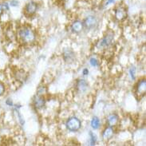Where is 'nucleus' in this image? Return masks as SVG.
Listing matches in <instances>:
<instances>
[{"label": "nucleus", "mask_w": 146, "mask_h": 146, "mask_svg": "<svg viewBox=\"0 0 146 146\" xmlns=\"http://www.w3.org/2000/svg\"><path fill=\"white\" fill-rule=\"evenodd\" d=\"M83 27H84V25L80 21H76L72 25V30H73V31L76 32V33H79L82 31Z\"/></svg>", "instance_id": "8"}, {"label": "nucleus", "mask_w": 146, "mask_h": 146, "mask_svg": "<svg viewBox=\"0 0 146 146\" xmlns=\"http://www.w3.org/2000/svg\"><path fill=\"white\" fill-rule=\"evenodd\" d=\"M97 19L94 16H89L88 18H86V19L85 20V26L88 29H92L94 28L97 25Z\"/></svg>", "instance_id": "5"}, {"label": "nucleus", "mask_w": 146, "mask_h": 146, "mask_svg": "<svg viewBox=\"0 0 146 146\" xmlns=\"http://www.w3.org/2000/svg\"><path fill=\"white\" fill-rule=\"evenodd\" d=\"M118 121V117L116 114H111L108 117V123L110 126L116 125Z\"/></svg>", "instance_id": "9"}, {"label": "nucleus", "mask_w": 146, "mask_h": 146, "mask_svg": "<svg viewBox=\"0 0 146 146\" xmlns=\"http://www.w3.org/2000/svg\"><path fill=\"white\" fill-rule=\"evenodd\" d=\"M129 73H130L131 75V78L133 79L135 78V68L134 67H132L130 69V70H129Z\"/></svg>", "instance_id": "14"}, {"label": "nucleus", "mask_w": 146, "mask_h": 146, "mask_svg": "<svg viewBox=\"0 0 146 146\" xmlns=\"http://www.w3.org/2000/svg\"><path fill=\"white\" fill-rule=\"evenodd\" d=\"M113 39V34H110L106 35L105 38H103L98 43V46L100 48H105L109 46L112 42V41Z\"/></svg>", "instance_id": "3"}, {"label": "nucleus", "mask_w": 146, "mask_h": 146, "mask_svg": "<svg viewBox=\"0 0 146 146\" xmlns=\"http://www.w3.org/2000/svg\"><path fill=\"white\" fill-rule=\"evenodd\" d=\"M90 64L93 66H98V61L95 59V58H91Z\"/></svg>", "instance_id": "15"}, {"label": "nucleus", "mask_w": 146, "mask_h": 146, "mask_svg": "<svg viewBox=\"0 0 146 146\" xmlns=\"http://www.w3.org/2000/svg\"><path fill=\"white\" fill-rule=\"evenodd\" d=\"M35 103V106L37 108H42L45 104V101L42 98H36Z\"/></svg>", "instance_id": "12"}, {"label": "nucleus", "mask_w": 146, "mask_h": 146, "mask_svg": "<svg viewBox=\"0 0 146 146\" xmlns=\"http://www.w3.org/2000/svg\"><path fill=\"white\" fill-rule=\"evenodd\" d=\"M37 8H38V6L34 2H31L30 3H28L27 6H26V8H25V12L27 15H33L37 11Z\"/></svg>", "instance_id": "4"}, {"label": "nucleus", "mask_w": 146, "mask_h": 146, "mask_svg": "<svg viewBox=\"0 0 146 146\" xmlns=\"http://www.w3.org/2000/svg\"><path fill=\"white\" fill-rule=\"evenodd\" d=\"M19 37L24 42L31 43L35 40V34L30 28H23L19 31Z\"/></svg>", "instance_id": "1"}, {"label": "nucleus", "mask_w": 146, "mask_h": 146, "mask_svg": "<svg viewBox=\"0 0 146 146\" xmlns=\"http://www.w3.org/2000/svg\"><path fill=\"white\" fill-rule=\"evenodd\" d=\"M4 92V86L3 85V84H1L0 83V96L3 94Z\"/></svg>", "instance_id": "16"}, {"label": "nucleus", "mask_w": 146, "mask_h": 146, "mask_svg": "<svg viewBox=\"0 0 146 146\" xmlns=\"http://www.w3.org/2000/svg\"><path fill=\"white\" fill-rule=\"evenodd\" d=\"M83 74H84V75L88 74V70H84V71H83Z\"/></svg>", "instance_id": "18"}, {"label": "nucleus", "mask_w": 146, "mask_h": 146, "mask_svg": "<svg viewBox=\"0 0 146 146\" xmlns=\"http://www.w3.org/2000/svg\"><path fill=\"white\" fill-rule=\"evenodd\" d=\"M137 92L138 94H141L145 93V80L140 82L137 85Z\"/></svg>", "instance_id": "10"}, {"label": "nucleus", "mask_w": 146, "mask_h": 146, "mask_svg": "<svg viewBox=\"0 0 146 146\" xmlns=\"http://www.w3.org/2000/svg\"><path fill=\"white\" fill-rule=\"evenodd\" d=\"M86 87H87V84L84 80H80V81H79L78 82L79 90L82 91V92H84V91L86 90Z\"/></svg>", "instance_id": "13"}, {"label": "nucleus", "mask_w": 146, "mask_h": 146, "mask_svg": "<svg viewBox=\"0 0 146 146\" xmlns=\"http://www.w3.org/2000/svg\"><path fill=\"white\" fill-rule=\"evenodd\" d=\"M113 129L111 127H108L103 132V139L106 140V141L107 140H110L113 137Z\"/></svg>", "instance_id": "7"}, {"label": "nucleus", "mask_w": 146, "mask_h": 146, "mask_svg": "<svg viewBox=\"0 0 146 146\" xmlns=\"http://www.w3.org/2000/svg\"><path fill=\"white\" fill-rule=\"evenodd\" d=\"M99 126H100V120L99 118H98L97 117H93L92 121H91V127L94 129H98Z\"/></svg>", "instance_id": "11"}, {"label": "nucleus", "mask_w": 146, "mask_h": 146, "mask_svg": "<svg viewBox=\"0 0 146 146\" xmlns=\"http://www.w3.org/2000/svg\"><path fill=\"white\" fill-rule=\"evenodd\" d=\"M4 10V6H3V5H0V15H2V13H3V11Z\"/></svg>", "instance_id": "17"}, {"label": "nucleus", "mask_w": 146, "mask_h": 146, "mask_svg": "<svg viewBox=\"0 0 146 146\" xmlns=\"http://www.w3.org/2000/svg\"><path fill=\"white\" fill-rule=\"evenodd\" d=\"M66 125L68 130L71 131V132H77L81 128V121L78 118L73 117L69 118V120L66 123Z\"/></svg>", "instance_id": "2"}, {"label": "nucleus", "mask_w": 146, "mask_h": 146, "mask_svg": "<svg viewBox=\"0 0 146 146\" xmlns=\"http://www.w3.org/2000/svg\"><path fill=\"white\" fill-rule=\"evenodd\" d=\"M126 11L124 8H118L115 13V16H116L117 19L119 20V21H122V20L125 19L126 18Z\"/></svg>", "instance_id": "6"}]
</instances>
